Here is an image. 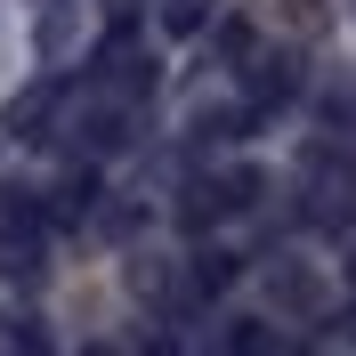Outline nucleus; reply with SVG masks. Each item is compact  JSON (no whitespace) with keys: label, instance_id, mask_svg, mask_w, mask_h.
<instances>
[{"label":"nucleus","instance_id":"obj_1","mask_svg":"<svg viewBox=\"0 0 356 356\" xmlns=\"http://www.w3.org/2000/svg\"><path fill=\"white\" fill-rule=\"evenodd\" d=\"M162 24H170V33H195V24H202V0H170V8H162Z\"/></svg>","mask_w":356,"mask_h":356},{"label":"nucleus","instance_id":"obj_2","mask_svg":"<svg viewBox=\"0 0 356 356\" xmlns=\"http://www.w3.org/2000/svg\"><path fill=\"white\" fill-rule=\"evenodd\" d=\"M348 275H356V267H348Z\"/></svg>","mask_w":356,"mask_h":356}]
</instances>
